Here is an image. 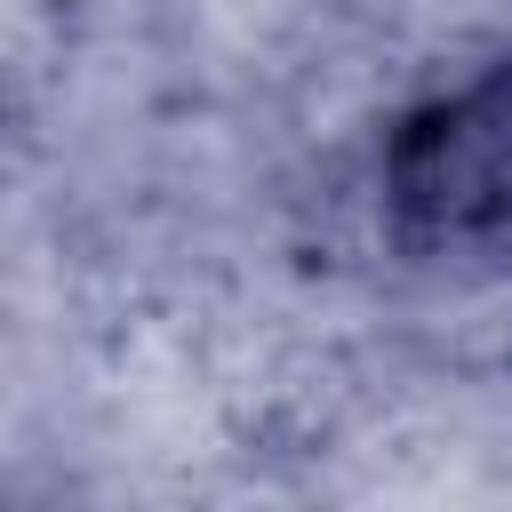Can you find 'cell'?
Instances as JSON below:
<instances>
[{
    "label": "cell",
    "instance_id": "obj_1",
    "mask_svg": "<svg viewBox=\"0 0 512 512\" xmlns=\"http://www.w3.org/2000/svg\"><path fill=\"white\" fill-rule=\"evenodd\" d=\"M376 216L400 264L512 272V48L416 96L376 152Z\"/></svg>",
    "mask_w": 512,
    "mask_h": 512
}]
</instances>
